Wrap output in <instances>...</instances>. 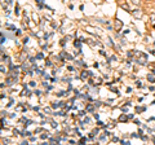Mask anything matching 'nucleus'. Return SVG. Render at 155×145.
<instances>
[{
  "instance_id": "obj_1",
  "label": "nucleus",
  "mask_w": 155,
  "mask_h": 145,
  "mask_svg": "<svg viewBox=\"0 0 155 145\" xmlns=\"http://www.w3.org/2000/svg\"><path fill=\"white\" fill-rule=\"evenodd\" d=\"M132 2H133L134 4H138V3H140V0H132Z\"/></svg>"
}]
</instances>
